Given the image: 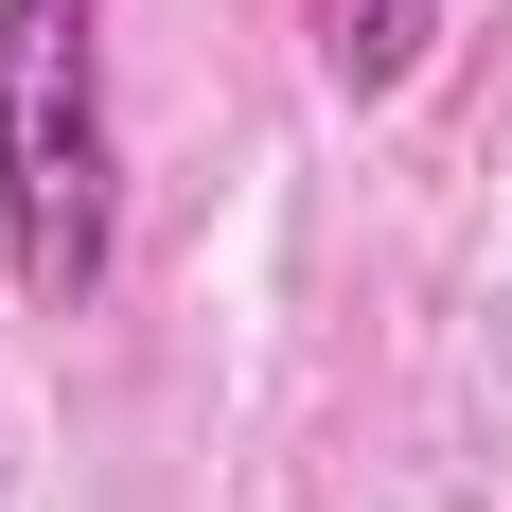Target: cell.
Masks as SVG:
<instances>
[{
    "instance_id": "cell-1",
    "label": "cell",
    "mask_w": 512,
    "mask_h": 512,
    "mask_svg": "<svg viewBox=\"0 0 512 512\" xmlns=\"http://www.w3.org/2000/svg\"><path fill=\"white\" fill-rule=\"evenodd\" d=\"M0 265L36 318H89L124 265V124H106V0H0Z\"/></svg>"
},
{
    "instance_id": "cell-2",
    "label": "cell",
    "mask_w": 512,
    "mask_h": 512,
    "mask_svg": "<svg viewBox=\"0 0 512 512\" xmlns=\"http://www.w3.org/2000/svg\"><path fill=\"white\" fill-rule=\"evenodd\" d=\"M424 36H442V0H318V53H336V89H407Z\"/></svg>"
}]
</instances>
